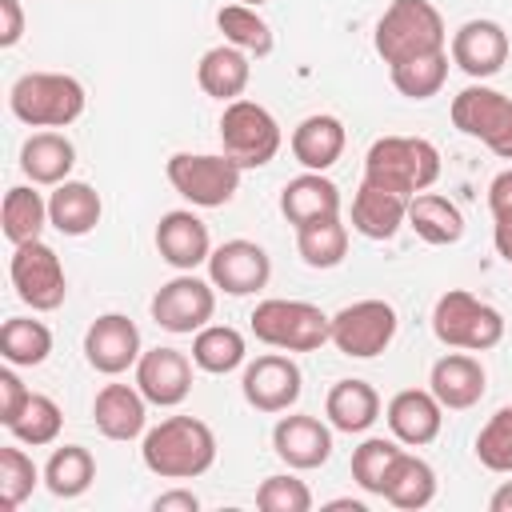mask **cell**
Returning a JSON list of instances; mask_svg holds the SVG:
<instances>
[{
  "label": "cell",
  "instance_id": "6da1fadb",
  "mask_svg": "<svg viewBox=\"0 0 512 512\" xmlns=\"http://www.w3.org/2000/svg\"><path fill=\"white\" fill-rule=\"evenodd\" d=\"M140 460L160 480H196L216 464V436L196 416H168L144 432Z\"/></svg>",
  "mask_w": 512,
  "mask_h": 512
},
{
  "label": "cell",
  "instance_id": "7a4b0ae2",
  "mask_svg": "<svg viewBox=\"0 0 512 512\" xmlns=\"http://www.w3.org/2000/svg\"><path fill=\"white\" fill-rule=\"evenodd\" d=\"M364 180L412 200L440 180V152L424 136H380L364 156Z\"/></svg>",
  "mask_w": 512,
  "mask_h": 512
},
{
  "label": "cell",
  "instance_id": "3957f363",
  "mask_svg": "<svg viewBox=\"0 0 512 512\" xmlns=\"http://www.w3.org/2000/svg\"><path fill=\"white\" fill-rule=\"evenodd\" d=\"M372 44H376L380 60L392 68V64H404V60H416V56L444 52L448 48V28H444V16L436 12V4H428V0H392L384 8V16L376 20Z\"/></svg>",
  "mask_w": 512,
  "mask_h": 512
},
{
  "label": "cell",
  "instance_id": "277c9868",
  "mask_svg": "<svg viewBox=\"0 0 512 512\" xmlns=\"http://www.w3.org/2000/svg\"><path fill=\"white\" fill-rule=\"evenodd\" d=\"M84 104V84L68 72H24L8 88V108L28 128H68L80 120Z\"/></svg>",
  "mask_w": 512,
  "mask_h": 512
},
{
  "label": "cell",
  "instance_id": "5b68a950",
  "mask_svg": "<svg viewBox=\"0 0 512 512\" xmlns=\"http://www.w3.org/2000/svg\"><path fill=\"white\" fill-rule=\"evenodd\" d=\"M252 336L280 352H316L332 340V316L308 300H260L248 316Z\"/></svg>",
  "mask_w": 512,
  "mask_h": 512
},
{
  "label": "cell",
  "instance_id": "8992f818",
  "mask_svg": "<svg viewBox=\"0 0 512 512\" xmlns=\"http://www.w3.org/2000/svg\"><path fill=\"white\" fill-rule=\"evenodd\" d=\"M432 332L448 348L488 352L504 340V316L464 288H448L432 308Z\"/></svg>",
  "mask_w": 512,
  "mask_h": 512
},
{
  "label": "cell",
  "instance_id": "52a82bcc",
  "mask_svg": "<svg viewBox=\"0 0 512 512\" xmlns=\"http://www.w3.org/2000/svg\"><path fill=\"white\" fill-rule=\"evenodd\" d=\"M168 184L192 208H224L240 192L244 168L224 152H176L164 164Z\"/></svg>",
  "mask_w": 512,
  "mask_h": 512
},
{
  "label": "cell",
  "instance_id": "ba28073f",
  "mask_svg": "<svg viewBox=\"0 0 512 512\" xmlns=\"http://www.w3.org/2000/svg\"><path fill=\"white\" fill-rule=\"evenodd\" d=\"M280 144H284L280 124L264 104L244 100V96L224 104V112H220V148L240 168H264L280 152Z\"/></svg>",
  "mask_w": 512,
  "mask_h": 512
},
{
  "label": "cell",
  "instance_id": "9c48e42d",
  "mask_svg": "<svg viewBox=\"0 0 512 512\" xmlns=\"http://www.w3.org/2000/svg\"><path fill=\"white\" fill-rule=\"evenodd\" d=\"M8 276H12V288L16 296L32 308V312H56L68 296V276H64V264L56 256V248H48L44 240H28L12 252V264H8Z\"/></svg>",
  "mask_w": 512,
  "mask_h": 512
},
{
  "label": "cell",
  "instance_id": "30bf717a",
  "mask_svg": "<svg viewBox=\"0 0 512 512\" xmlns=\"http://www.w3.org/2000/svg\"><path fill=\"white\" fill-rule=\"evenodd\" d=\"M396 308L388 300H356L332 316V344L352 360H372L396 340Z\"/></svg>",
  "mask_w": 512,
  "mask_h": 512
},
{
  "label": "cell",
  "instance_id": "8fae6325",
  "mask_svg": "<svg viewBox=\"0 0 512 512\" xmlns=\"http://www.w3.org/2000/svg\"><path fill=\"white\" fill-rule=\"evenodd\" d=\"M148 308H152V320L164 332L192 336L216 312V284L212 280H200L196 272H180V276H172L168 284L156 288V296H152Z\"/></svg>",
  "mask_w": 512,
  "mask_h": 512
},
{
  "label": "cell",
  "instance_id": "7c38bea8",
  "mask_svg": "<svg viewBox=\"0 0 512 512\" xmlns=\"http://www.w3.org/2000/svg\"><path fill=\"white\" fill-rule=\"evenodd\" d=\"M452 124L464 136L488 144L500 156V148L512 136V96H504V92H496V88L476 80V84H468V88H460L452 96Z\"/></svg>",
  "mask_w": 512,
  "mask_h": 512
},
{
  "label": "cell",
  "instance_id": "4fadbf2b",
  "mask_svg": "<svg viewBox=\"0 0 512 512\" xmlns=\"http://www.w3.org/2000/svg\"><path fill=\"white\" fill-rule=\"evenodd\" d=\"M240 392L244 400L256 408V412H288L300 392H304V376H300V364L284 352H264L256 360L244 364V376H240Z\"/></svg>",
  "mask_w": 512,
  "mask_h": 512
},
{
  "label": "cell",
  "instance_id": "5bb4252c",
  "mask_svg": "<svg viewBox=\"0 0 512 512\" xmlns=\"http://www.w3.org/2000/svg\"><path fill=\"white\" fill-rule=\"evenodd\" d=\"M140 328L124 312H104L84 332V360L100 376H120L140 360Z\"/></svg>",
  "mask_w": 512,
  "mask_h": 512
},
{
  "label": "cell",
  "instance_id": "9a60e30c",
  "mask_svg": "<svg viewBox=\"0 0 512 512\" xmlns=\"http://www.w3.org/2000/svg\"><path fill=\"white\" fill-rule=\"evenodd\" d=\"M272 260L256 240H224L208 256V280L228 296H252L268 284Z\"/></svg>",
  "mask_w": 512,
  "mask_h": 512
},
{
  "label": "cell",
  "instance_id": "2e32d148",
  "mask_svg": "<svg viewBox=\"0 0 512 512\" xmlns=\"http://www.w3.org/2000/svg\"><path fill=\"white\" fill-rule=\"evenodd\" d=\"M508 32H504V24H496V20H464L456 32H452V44H448V52H452V64L460 68V72H468L472 80H488V76H496L504 64H508Z\"/></svg>",
  "mask_w": 512,
  "mask_h": 512
},
{
  "label": "cell",
  "instance_id": "e0dca14e",
  "mask_svg": "<svg viewBox=\"0 0 512 512\" xmlns=\"http://www.w3.org/2000/svg\"><path fill=\"white\" fill-rule=\"evenodd\" d=\"M136 388L156 408H176L192 392V360L180 348H148L136 360Z\"/></svg>",
  "mask_w": 512,
  "mask_h": 512
},
{
  "label": "cell",
  "instance_id": "ac0fdd59",
  "mask_svg": "<svg viewBox=\"0 0 512 512\" xmlns=\"http://www.w3.org/2000/svg\"><path fill=\"white\" fill-rule=\"evenodd\" d=\"M156 252L164 264H172L176 272H196L200 264H208L212 256V236L208 224L192 212V208H172L160 216L156 224Z\"/></svg>",
  "mask_w": 512,
  "mask_h": 512
},
{
  "label": "cell",
  "instance_id": "d6986e66",
  "mask_svg": "<svg viewBox=\"0 0 512 512\" xmlns=\"http://www.w3.org/2000/svg\"><path fill=\"white\" fill-rule=\"evenodd\" d=\"M272 448L276 456L296 468V472H312L320 464H328L332 456V428L308 412H292V416H280L276 428H272Z\"/></svg>",
  "mask_w": 512,
  "mask_h": 512
},
{
  "label": "cell",
  "instance_id": "ffe728a7",
  "mask_svg": "<svg viewBox=\"0 0 512 512\" xmlns=\"http://www.w3.org/2000/svg\"><path fill=\"white\" fill-rule=\"evenodd\" d=\"M384 420L392 428V436L408 448H424L440 436L444 424V404L432 396V388H404L388 400Z\"/></svg>",
  "mask_w": 512,
  "mask_h": 512
},
{
  "label": "cell",
  "instance_id": "44dd1931",
  "mask_svg": "<svg viewBox=\"0 0 512 512\" xmlns=\"http://www.w3.org/2000/svg\"><path fill=\"white\" fill-rule=\"evenodd\" d=\"M428 388H432V396H436L444 408L464 412V408L480 404V396H484V388H488V376H484V364H480L476 356H468V352H448V356H440V360L432 364Z\"/></svg>",
  "mask_w": 512,
  "mask_h": 512
},
{
  "label": "cell",
  "instance_id": "7402d4cb",
  "mask_svg": "<svg viewBox=\"0 0 512 512\" xmlns=\"http://www.w3.org/2000/svg\"><path fill=\"white\" fill-rule=\"evenodd\" d=\"M92 420L108 440H136L148 424V400L136 384H104L92 400Z\"/></svg>",
  "mask_w": 512,
  "mask_h": 512
},
{
  "label": "cell",
  "instance_id": "603a6c76",
  "mask_svg": "<svg viewBox=\"0 0 512 512\" xmlns=\"http://www.w3.org/2000/svg\"><path fill=\"white\" fill-rule=\"evenodd\" d=\"M292 156L304 172H328L340 156H344V144H348V132L336 116L328 112H312L304 116L296 128H292Z\"/></svg>",
  "mask_w": 512,
  "mask_h": 512
},
{
  "label": "cell",
  "instance_id": "cb8c5ba5",
  "mask_svg": "<svg viewBox=\"0 0 512 512\" xmlns=\"http://www.w3.org/2000/svg\"><path fill=\"white\" fill-rule=\"evenodd\" d=\"M76 168V144L56 132V128H44V132H32L24 144H20V172L32 180V184H44V188H56L72 176Z\"/></svg>",
  "mask_w": 512,
  "mask_h": 512
},
{
  "label": "cell",
  "instance_id": "d4e9b609",
  "mask_svg": "<svg viewBox=\"0 0 512 512\" xmlns=\"http://www.w3.org/2000/svg\"><path fill=\"white\" fill-rule=\"evenodd\" d=\"M280 212L292 228H304L312 220L340 216V188L324 172H300L280 192Z\"/></svg>",
  "mask_w": 512,
  "mask_h": 512
},
{
  "label": "cell",
  "instance_id": "484cf974",
  "mask_svg": "<svg viewBox=\"0 0 512 512\" xmlns=\"http://www.w3.org/2000/svg\"><path fill=\"white\" fill-rule=\"evenodd\" d=\"M104 216V200L84 180H64L48 196V224L60 236H88Z\"/></svg>",
  "mask_w": 512,
  "mask_h": 512
},
{
  "label": "cell",
  "instance_id": "4316f807",
  "mask_svg": "<svg viewBox=\"0 0 512 512\" xmlns=\"http://www.w3.org/2000/svg\"><path fill=\"white\" fill-rule=\"evenodd\" d=\"M408 224V200L396 192H384L376 184H360L352 196V228L364 240H392Z\"/></svg>",
  "mask_w": 512,
  "mask_h": 512
},
{
  "label": "cell",
  "instance_id": "83f0119b",
  "mask_svg": "<svg viewBox=\"0 0 512 512\" xmlns=\"http://www.w3.org/2000/svg\"><path fill=\"white\" fill-rule=\"evenodd\" d=\"M248 80H252V60H248V52H240L232 44L208 48L200 56V64H196V84L204 88V96L224 100V104L228 100H240L244 88H248Z\"/></svg>",
  "mask_w": 512,
  "mask_h": 512
},
{
  "label": "cell",
  "instance_id": "f1b7e54d",
  "mask_svg": "<svg viewBox=\"0 0 512 512\" xmlns=\"http://www.w3.org/2000/svg\"><path fill=\"white\" fill-rule=\"evenodd\" d=\"M324 416L336 432H368L380 420V392L368 380H336L324 400Z\"/></svg>",
  "mask_w": 512,
  "mask_h": 512
},
{
  "label": "cell",
  "instance_id": "f546056e",
  "mask_svg": "<svg viewBox=\"0 0 512 512\" xmlns=\"http://www.w3.org/2000/svg\"><path fill=\"white\" fill-rule=\"evenodd\" d=\"M380 496H384L392 508H408V512H412V508H428V504L436 500V472H432V464L400 448L396 460H392L388 472H384Z\"/></svg>",
  "mask_w": 512,
  "mask_h": 512
},
{
  "label": "cell",
  "instance_id": "4dcf8cb0",
  "mask_svg": "<svg viewBox=\"0 0 512 512\" xmlns=\"http://www.w3.org/2000/svg\"><path fill=\"white\" fill-rule=\"evenodd\" d=\"M408 228L424 244L444 248V244H456L464 236V212L440 192H416L408 200Z\"/></svg>",
  "mask_w": 512,
  "mask_h": 512
},
{
  "label": "cell",
  "instance_id": "1f68e13d",
  "mask_svg": "<svg viewBox=\"0 0 512 512\" xmlns=\"http://www.w3.org/2000/svg\"><path fill=\"white\" fill-rule=\"evenodd\" d=\"M96 480V460L84 444H60L52 448L48 464H44V488L60 500H76L92 488Z\"/></svg>",
  "mask_w": 512,
  "mask_h": 512
},
{
  "label": "cell",
  "instance_id": "d6a6232c",
  "mask_svg": "<svg viewBox=\"0 0 512 512\" xmlns=\"http://www.w3.org/2000/svg\"><path fill=\"white\" fill-rule=\"evenodd\" d=\"M0 224H4V236L12 248L28 244V240H40L44 224H48V200L32 188V184H16L4 192V208H0Z\"/></svg>",
  "mask_w": 512,
  "mask_h": 512
},
{
  "label": "cell",
  "instance_id": "836d02e7",
  "mask_svg": "<svg viewBox=\"0 0 512 512\" xmlns=\"http://www.w3.org/2000/svg\"><path fill=\"white\" fill-rule=\"evenodd\" d=\"M52 352V332L44 320L32 316H8L0 328V356L12 368H36Z\"/></svg>",
  "mask_w": 512,
  "mask_h": 512
},
{
  "label": "cell",
  "instance_id": "e575fe53",
  "mask_svg": "<svg viewBox=\"0 0 512 512\" xmlns=\"http://www.w3.org/2000/svg\"><path fill=\"white\" fill-rule=\"evenodd\" d=\"M248 348H244V336L232 328V324H204L196 336H192V364L200 372H212V376H224V372H236L244 364Z\"/></svg>",
  "mask_w": 512,
  "mask_h": 512
},
{
  "label": "cell",
  "instance_id": "d590c367",
  "mask_svg": "<svg viewBox=\"0 0 512 512\" xmlns=\"http://www.w3.org/2000/svg\"><path fill=\"white\" fill-rule=\"evenodd\" d=\"M216 28L224 32V44H232V48H240V52H248V56H268L272 52V28H268V20L256 12V8H248V4H220L216 8Z\"/></svg>",
  "mask_w": 512,
  "mask_h": 512
},
{
  "label": "cell",
  "instance_id": "8d00e7d4",
  "mask_svg": "<svg viewBox=\"0 0 512 512\" xmlns=\"http://www.w3.org/2000/svg\"><path fill=\"white\" fill-rule=\"evenodd\" d=\"M296 252L308 268H336L348 256V228L340 216L328 220H312L304 228H296Z\"/></svg>",
  "mask_w": 512,
  "mask_h": 512
},
{
  "label": "cell",
  "instance_id": "74e56055",
  "mask_svg": "<svg viewBox=\"0 0 512 512\" xmlns=\"http://www.w3.org/2000/svg\"><path fill=\"white\" fill-rule=\"evenodd\" d=\"M392 76V88L408 100H432L444 80H448V48L444 52H432V56H416V60H404V64H392L388 68Z\"/></svg>",
  "mask_w": 512,
  "mask_h": 512
},
{
  "label": "cell",
  "instance_id": "f35d334b",
  "mask_svg": "<svg viewBox=\"0 0 512 512\" xmlns=\"http://www.w3.org/2000/svg\"><path fill=\"white\" fill-rule=\"evenodd\" d=\"M60 428H64V412H60V404H56L52 396H44V392H32L28 404L20 408V416L8 424V432H12L20 444H28V448L56 444Z\"/></svg>",
  "mask_w": 512,
  "mask_h": 512
},
{
  "label": "cell",
  "instance_id": "ab89813d",
  "mask_svg": "<svg viewBox=\"0 0 512 512\" xmlns=\"http://www.w3.org/2000/svg\"><path fill=\"white\" fill-rule=\"evenodd\" d=\"M44 480V472L32 464V456L16 444H4L0 448V508H20L36 484Z\"/></svg>",
  "mask_w": 512,
  "mask_h": 512
},
{
  "label": "cell",
  "instance_id": "60d3db41",
  "mask_svg": "<svg viewBox=\"0 0 512 512\" xmlns=\"http://www.w3.org/2000/svg\"><path fill=\"white\" fill-rule=\"evenodd\" d=\"M476 460L488 472H512V404L496 408L476 436Z\"/></svg>",
  "mask_w": 512,
  "mask_h": 512
},
{
  "label": "cell",
  "instance_id": "b9f144b4",
  "mask_svg": "<svg viewBox=\"0 0 512 512\" xmlns=\"http://www.w3.org/2000/svg\"><path fill=\"white\" fill-rule=\"evenodd\" d=\"M396 440H384V436H368L360 448H352V480L368 492V496H380L384 488V472L388 464L396 460Z\"/></svg>",
  "mask_w": 512,
  "mask_h": 512
},
{
  "label": "cell",
  "instance_id": "7bdbcfd3",
  "mask_svg": "<svg viewBox=\"0 0 512 512\" xmlns=\"http://www.w3.org/2000/svg\"><path fill=\"white\" fill-rule=\"evenodd\" d=\"M256 508H264V512H308L312 508V492H308L304 480L280 472V476H268L256 488Z\"/></svg>",
  "mask_w": 512,
  "mask_h": 512
},
{
  "label": "cell",
  "instance_id": "ee69618b",
  "mask_svg": "<svg viewBox=\"0 0 512 512\" xmlns=\"http://www.w3.org/2000/svg\"><path fill=\"white\" fill-rule=\"evenodd\" d=\"M28 388H24V380L16 376V368L8 364V368H0V424L8 428L16 416H20V408L28 404Z\"/></svg>",
  "mask_w": 512,
  "mask_h": 512
},
{
  "label": "cell",
  "instance_id": "f6af8a7d",
  "mask_svg": "<svg viewBox=\"0 0 512 512\" xmlns=\"http://www.w3.org/2000/svg\"><path fill=\"white\" fill-rule=\"evenodd\" d=\"M24 36V8L20 0H0V48L20 44Z\"/></svg>",
  "mask_w": 512,
  "mask_h": 512
},
{
  "label": "cell",
  "instance_id": "bcb514c9",
  "mask_svg": "<svg viewBox=\"0 0 512 512\" xmlns=\"http://www.w3.org/2000/svg\"><path fill=\"white\" fill-rule=\"evenodd\" d=\"M152 508H156V512H196V508H200V496L188 492V488H172V492H160V496L152 500Z\"/></svg>",
  "mask_w": 512,
  "mask_h": 512
},
{
  "label": "cell",
  "instance_id": "7dc6e473",
  "mask_svg": "<svg viewBox=\"0 0 512 512\" xmlns=\"http://www.w3.org/2000/svg\"><path fill=\"white\" fill-rule=\"evenodd\" d=\"M488 208H492V216L512 212V168H504L500 176H492V184H488Z\"/></svg>",
  "mask_w": 512,
  "mask_h": 512
},
{
  "label": "cell",
  "instance_id": "c3c4849f",
  "mask_svg": "<svg viewBox=\"0 0 512 512\" xmlns=\"http://www.w3.org/2000/svg\"><path fill=\"white\" fill-rule=\"evenodd\" d=\"M492 220H496V224H492V244H496L500 260L512 264V212H500V216H492Z\"/></svg>",
  "mask_w": 512,
  "mask_h": 512
},
{
  "label": "cell",
  "instance_id": "681fc988",
  "mask_svg": "<svg viewBox=\"0 0 512 512\" xmlns=\"http://www.w3.org/2000/svg\"><path fill=\"white\" fill-rule=\"evenodd\" d=\"M488 508H492V512H512V480H504V484L488 496Z\"/></svg>",
  "mask_w": 512,
  "mask_h": 512
},
{
  "label": "cell",
  "instance_id": "f907efd6",
  "mask_svg": "<svg viewBox=\"0 0 512 512\" xmlns=\"http://www.w3.org/2000/svg\"><path fill=\"white\" fill-rule=\"evenodd\" d=\"M328 508H352V512H364V504H360V500H332Z\"/></svg>",
  "mask_w": 512,
  "mask_h": 512
},
{
  "label": "cell",
  "instance_id": "816d5d0a",
  "mask_svg": "<svg viewBox=\"0 0 512 512\" xmlns=\"http://www.w3.org/2000/svg\"><path fill=\"white\" fill-rule=\"evenodd\" d=\"M236 4H248V8H260L264 0H236Z\"/></svg>",
  "mask_w": 512,
  "mask_h": 512
}]
</instances>
